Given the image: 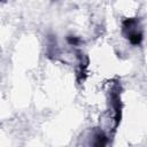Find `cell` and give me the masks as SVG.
<instances>
[{
    "label": "cell",
    "instance_id": "obj_1",
    "mask_svg": "<svg viewBox=\"0 0 147 147\" xmlns=\"http://www.w3.org/2000/svg\"><path fill=\"white\" fill-rule=\"evenodd\" d=\"M68 40H69L70 44H77V42H78V39H77V38H69Z\"/></svg>",
    "mask_w": 147,
    "mask_h": 147
}]
</instances>
